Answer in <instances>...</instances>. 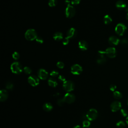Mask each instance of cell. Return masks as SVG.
I'll list each match as a JSON object with an SVG mask.
<instances>
[{"label": "cell", "instance_id": "1", "mask_svg": "<svg viewBox=\"0 0 128 128\" xmlns=\"http://www.w3.org/2000/svg\"><path fill=\"white\" fill-rule=\"evenodd\" d=\"M11 70L13 73L15 74H20L23 72L24 69L20 63L16 62L11 65Z\"/></svg>", "mask_w": 128, "mask_h": 128}, {"label": "cell", "instance_id": "2", "mask_svg": "<svg viewBox=\"0 0 128 128\" xmlns=\"http://www.w3.org/2000/svg\"><path fill=\"white\" fill-rule=\"evenodd\" d=\"M25 38L28 41H34L37 38L36 31L34 29H29L25 33Z\"/></svg>", "mask_w": 128, "mask_h": 128}, {"label": "cell", "instance_id": "3", "mask_svg": "<svg viewBox=\"0 0 128 128\" xmlns=\"http://www.w3.org/2000/svg\"><path fill=\"white\" fill-rule=\"evenodd\" d=\"M87 119L90 121H94L98 116V112L95 109H91L86 114Z\"/></svg>", "mask_w": 128, "mask_h": 128}, {"label": "cell", "instance_id": "4", "mask_svg": "<svg viewBox=\"0 0 128 128\" xmlns=\"http://www.w3.org/2000/svg\"><path fill=\"white\" fill-rule=\"evenodd\" d=\"M63 88L64 90L68 93L73 91L75 89V85L71 81H66L63 83Z\"/></svg>", "mask_w": 128, "mask_h": 128}, {"label": "cell", "instance_id": "5", "mask_svg": "<svg viewBox=\"0 0 128 128\" xmlns=\"http://www.w3.org/2000/svg\"><path fill=\"white\" fill-rule=\"evenodd\" d=\"M126 30V26L123 23H119L117 24L115 28L116 33L120 36H122L125 34Z\"/></svg>", "mask_w": 128, "mask_h": 128}, {"label": "cell", "instance_id": "6", "mask_svg": "<svg viewBox=\"0 0 128 128\" xmlns=\"http://www.w3.org/2000/svg\"><path fill=\"white\" fill-rule=\"evenodd\" d=\"M76 14V10L75 8L71 5L67 6L65 10L66 16L68 18H72Z\"/></svg>", "mask_w": 128, "mask_h": 128}, {"label": "cell", "instance_id": "7", "mask_svg": "<svg viewBox=\"0 0 128 128\" xmlns=\"http://www.w3.org/2000/svg\"><path fill=\"white\" fill-rule=\"evenodd\" d=\"M82 71V67L78 64H75V65L72 66L71 69V73L75 75H79L81 74Z\"/></svg>", "mask_w": 128, "mask_h": 128}, {"label": "cell", "instance_id": "8", "mask_svg": "<svg viewBox=\"0 0 128 128\" xmlns=\"http://www.w3.org/2000/svg\"><path fill=\"white\" fill-rule=\"evenodd\" d=\"M106 55L110 58H115L117 55L116 50L114 47H109L105 51Z\"/></svg>", "mask_w": 128, "mask_h": 128}, {"label": "cell", "instance_id": "9", "mask_svg": "<svg viewBox=\"0 0 128 128\" xmlns=\"http://www.w3.org/2000/svg\"><path fill=\"white\" fill-rule=\"evenodd\" d=\"M28 80L29 84L33 87H36L40 83V80L39 77H37L34 75L30 76L28 78Z\"/></svg>", "mask_w": 128, "mask_h": 128}, {"label": "cell", "instance_id": "10", "mask_svg": "<svg viewBox=\"0 0 128 128\" xmlns=\"http://www.w3.org/2000/svg\"><path fill=\"white\" fill-rule=\"evenodd\" d=\"M64 99L66 103L70 104L73 103L75 101L76 97L74 94L70 93H68L64 96Z\"/></svg>", "mask_w": 128, "mask_h": 128}, {"label": "cell", "instance_id": "11", "mask_svg": "<svg viewBox=\"0 0 128 128\" xmlns=\"http://www.w3.org/2000/svg\"><path fill=\"white\" fill-rule=\"evenodd\" d=\"M122 104L121 103L118 101H114L111 104L110 108L113 112H116L121 109Z\"/></svg>", "mask_w": 128, "mask_h": 128}, {"label": "cell", "instance_id": "12", "mask_svg": "<svg viewBox=\"0 0 128 128\" xmlns=\"http://www.w3.org/2000/svg\"><path fill=\"white\" fill-rule=\"evenodd\" d=\"M38 76L39 79L42 80H45L48 77V73L45 69H41L38 72Z\"/></svg>", "mask_w": 128, "mask_h": 128}, {"label": "cell", "instance_id": "13", "mask_svg": "<svg viewBox=\"0 0 128 128\" xmlns=\"http://www.w3.org/2000/svg\"><path fill=\"white\" fill-rule=\"evenodd\" d=\"M109 43L112 46H117L120 43V40L116 36H112L109 39Z\"/></svg>", "mask_w": 128, "mask_h": 128}, {"label": "cell", "instance_id": "14", "mask_svg": "<svg viewBox=\"0 0 128 128\" xmlns=\"http://www.w3.org/2000/svg\"><path fill=\"white\" fill-rule=\"evenodd\" d=\"M77 30L74 28H71L68 30L67 32V37L69 39H74L77 36Z\"/></svg>", "mask_w": 128, "mask_h": 128}, {"label": "cell", "instance_id": "15", "mask_svg": "<svg viewBox=\"0 0 128 128\" xmlns=\"http://www.w3.org/2000/svg\"><path fill=\"white\" fill-rule=\"evenodd\" d=\"M9 94L7 90H1L0 91V101L1 102L6 101L8 98Z\"/></svg>", "mask_w": 128, "mask_h": 128}, {"label": "cell", "instance_id": "16", "mask_svg": "<svg viewBox=\"0 0 128 128\" xmlns=\"http://www.w3.org/2000/svg\"><path fill=\"white\" fill-rule=\"evenodd\" d=\"M116 8H117L118 9H119L120 10H122L125 9L126 7H127V5H126V4L125 3V2H124L123 1H121V0H120V1H118L116 3Z\"/></svg>", "mask_w": 128, "mask_h": 128}, {"label": "cell", "instance_id": "17", "mask_svg": "<svg viewBox=\"0 0 128 128\" xmlns=\"http://www.w3.org/2000/svg\"><path fill=\"white\" fill-rule=\"evenodd\" d=\"M79 48L82 51H86L88 49V44L85 41H81L78 44Z\"/></svg>", "mask_w": 128, "mask_h": 128}, {"label": "cell", "instance_id": "18", "mask_svg": "<svg viewBox=\"0 0 128 128\" xmlns=\"http://www.w3.org/2000/svg\"><path fill=\"white\" fill-rule=\"evenodd\" d=\"M53 108V105H52L51 103L49 102H47V103H45L43 106V110L47 112H49L51 111Z\"/></svg>", "mask_w": 128, "mask_h": 128}, {"label": "cell", "instance_id": "19", "mask_svg": "<svg viewBox=\"0 0 128 128\" xmlns=\"http://www.w3.org/2000/svg\"><path fill=\"white\" fill-rule=\"evenodd\" d=\"M48 85H49L50 87L53 88H55L57 86L58 83L57 81L54 78H51L49 80H48Z\"/></svg>", "mask_w": 128, "mask_h": 128}, {"label": "cell", "instance_id": "20", "mask_svg": "<svg viewBox=\"0 0 128 128\" xmlns=\"http://www.w3.org/2000/svg\"><path fill=\"white\" fill-rule=\"evenodd\" d=\"M53 38L55 41H61L63 39V35L61 32H56L53 35Z\"/></svg>", "mask_w": 128, "mask_h": 128}, {"label": "cell", "instance_id": "21", "mask_svg": "<svg viewBox=\"0 0 128 128\" xmlns=\"http://www.w3.org/2000/svg\"><path fill=\"white\" fill-rule=\"evenodd\" d=\"M112 22V19L110 16L108 15H106L105 16V17H104V22L106 25H109V24H111Z\"/></svg>", "mask_w": 128, "mask_h": 128}, {"label": "cell", "instance_id": "22", "mask_svg": "<svg viewBox=\"0 0 128 128\" xmlns=\"http://www.w3.org/2000/svg\"><path fill=\"white\" fill-rule=\"evenodd\" d=\"M113 97L116 100H120L123 97V95L119 91H115L113 93Z\"/></svg>", "mask_w": 128, "mask_h": 128}, {"label": "cell", "instance_id": "23", "mask_svg": "<svg viewBox=\"0 0 128 128\" xmlns=\"http://www.w3.org/2000/svg\"><path fill=\"white\" fill-rule=\"evenodd\" d=\"M106 61L107 60L105 57H99L97 60V63L99 65H103L106 62Z\"/></svg>", "mask_w": 128, "mask_h": 128}, {"label": "cell", "instance_id": "24", "mask_svg": "<svg viewBox=\"0 0 128 128\" xmlns=\"http://www.w3.org/2000/svg\"><path fill=\"white\" fill-rule=\"evenodd\" d=\"M91 123L89 120H85L83 121V127L84 128H89L90 126Z\"/></svg>", "mask_w": 128, "mask_h": 128}, {"label": "cell", "instance_id": "25", "mask_svg": "<svg viewBox=\"0 0 128 128\" xmlns=\"http://www.w3.org/2000/svg\"><path fill=\"white\" fill-rule=\"evenodd\" d=\"M6 88L8 90H12L14 88V85L12 83H11L10 82H8L6 84Z\"/></svg>", "mask_w": 128, "mask_h": 128}, {"label": "cell", "instance_id": "26", "mask_svg": "<svg viewBox=\"0 0 128 128\" xmlns=\"http://www.w3.org/2000/svg\"><path fill=\"white\" fill-rule=\"evenodd\" d=\"M57 0H49L48 4H49V6L51 7H54L57 5Z\"/></svg>", "mask_w": 128, "mask_h": 128}, {"label": "cell", "instance_id": "27", "mask_svg": "<svg viewBox=\"0 0 128 128\" xmlns=\"http://www.w3.org/2000/svg\"><path fill=\"white\" fill-rule=\"evenodd\" d=\"M65 103L66 102H65V100H64V98H60V99H58L57 101V104H58V105L59 106H64V104H65Z\"/></svg>", "mask_w": 128, "mask_h": 128}, {"label": "cell", "instance_id": "28", "mask_svg": "<svg viewBox=\"0 0 128 128\" xmlns=\"http://www.w3.org/2000/svg\"><path fill=\"white\" fill-rule=\"evenodd\" d=\"M120 114H121L122 116L124 117H127L128 116V111L125 109H121V111H120Z\"/></svg>", "mask_w": 128, "mask_h": 128}, {"label": "cell", "instance_id": "29", "mask_svg": "<svg viewBox=\"0 0 128 128\" xmlns=\"http://www.w3.org/2000/svg\"><path fill=\"white\" fill-rule=\"evenodd\" d=\"M20 54H19V53L17 52H15L13 53V54L12 55V57L15 60H18L20 58Z\"/></svg>", "mask_w": 128, "mask_h": 128}, {"label": "cell", "instance_id": "30", "mask_svg": "<svg viewBox=\"0 0 128 128\" xmlns=\"http://www.w3.org/2000/svg\"><path fill=\"white\" fill-rule=\"evenodd\" d=\"M116 125H117V127L118 128H124L125 127L126 124L123 121H121L118 122L117 123Z\"/></svg>", "mask_w": 128, "mask_h": 128}, {"label": "cell", "instance_id": "31", "mask_svg": "<svg viewBox=\"0 0 128 128\" xmlns=\"http://www.w3.org/2000/svg\"><path fill=\"white\" fill-rule=\"evenodd\" d=\"M24 71L25 72V73L28 75H29L30 74H31L32 73V70L30 68L28 67H25V68H24Z\"/></svg>", "mask_w": 128, "mask_h": 128}, {"label": "cell", "instance_id": "32", "mask_svg": "<svg viewBox=\"0 0 128 128\" xmlns=\"http://www.w3.org/2000/svg\"><path fill=\"white\" fill-rule=\"evenodd\" d=\"M120 43L123 45H127L128 44V39L124 38L120 41Z\"/></svg>", "mask_w": 128, "mask_h": 128}, {"label": "cell", "instance_id": "33", "mask_svg": "<svg viewBox=\"0 0 128 128\" xmlns=\"http://www.w3.org/2000/svg\"><path fill=\"white\" fill-rule=\"evenodd\" d=\"M58 75H59L58 72L56 71H53L52 72H51V73H50V76L52 77V78L56 77H57Z\"/></svg>", "mask_w": 128, "mask_h": 128}, {"label": "cell", "instance_id": "34", "mask_svg": "<svg viewBox=\"0 0 128 128\" xmlns=\"http://www.w3.org/2000/svg\"><path fill=\"white\" fill-rule=\"evenodd\" d=\"M35 40H36V41L39 44H43V42H44V40H43V38H41V37H38V36Z\"/></svg>", "mask_w": 128, "mask_h": 128}, {"label": "cell", "instance_id": "35", "mask_svg": "<svg viewBox=\"0 0 128 128\" xmlns=\"http://www.w3.org/2000/svg\"><path fill=\"white\" fill-rule=\"evenodd\" d=\"M57 66L59 69H63L64 68V66H65V64L62 62H59L57 64Z\"/></svg>", "mask_w": 128, "mask_h": 128}, {"label": "cell", "instance_id": "36", "mask_svg": "<svg viewBox=\"0 0 128 128\" xmlns=\"http://www.w3.org/2000/svg\"><path fill=\"white\" fill-rule=\"evenodd\" d=\"M81 2V0H72L71 3L73 5H79Z\"/></svg>", "mask_w": 128, "mask_h": 128}, {"label": "cell", "instance_id": "37", "mask_svg": "<svg viewBox=\"0 0 128 128\" xmlns=\"http://www.w3.org/2000/svg\"><path fill=\"white\" fill-rule=\"evenodd\" d=\"M69 40H70V39L68 38H67V37L65 38V39H64L63 40V42H62L63 43V44L64 45H68L69 44Z\"/></svg>", "mask_w": 128, "mask_h": 128}, {"label": "cell", "instance_id": "38", "mask_svg": "<svg viewBox=\"0 0 128 128\" xmlns=\"http://www.w3.org/2000/svg\"><path fill=\"white\" fill-rule=\"evenodd\" d=\"M58 79H59V80L60 81H61L62 82H63V83H64L66 81L65 77H64V76H62V75H60L59 76V77H58Z\"/></svg>", "mask_w": 128, "mask_h": 128}, {"label": "cell", "instance_id": "39", "mask_svg": "<svg viewBox=\"0 0 128 128\" xmlns=\"http://www.w3.org/2000/svg\"><path fill=\"white\" fill-rule=\"evenodd\" d=\"M117 89V86L114 84H112L110 87V89L112 92H115Z\"/></svg>", "mask_w": 128, "mask_h": 128}, {"label": "cell", "instance_id": "40", "mask_svg": "<svg viewBox=\"0 0 128 128\" xmlns=\"http://www.w3.org/2000/svg\"><path fill=\"white\" fill-rule=\"evenodd\" d=\"M65 4L67 5V6L70 5L71 2H70V1H69V0H66L65 2Z\"/></svg>", "mask_w": 128, "mask_h": 128}, {"label": "cell", "instance_id": "41", "mask_svg": "<svg viewBox=\"0 0 128 128\" xmlns=\"http://www.w3.org/2000/svg\"><path fill=\"white\" fill-rule=\"evenodd\" d=\"M73 128H82L81 126H79V125H78V126H76L75 127H74Z\"/></svg>", "mask_w": 128, "mask_h": 128}, {"label": "cell", "instance_id": "42", "mask_svg": "<svg viewBox=\"0 0 128 128\" xmlns=\"http://www.w3.org/2000/svg\"><path fill=\"white\" fill-rule=\"evenodd\" d=\"M125 10L126 12H127L128 13V6H127L126 7V8L125 9Z\"/></svg>", "mask_w": 128, "mask_h": 128}, {"label": "cell", "instance_id": "43", "mask_svg": "<svg viewBox=\"0 0 128 128\" xmlns=\"http://www.w3.org/2000/svg\"><path fill=\"white\" fill-rule=\"evenodd\" d=\"M126 123H127V124L128 125V116L127 117H126Z\"/></svg>", "mask_w": 128, "mask_h": 128}, {"label": "cell", "instance_id": "44", "mask_svg": "<svg viewBox=\"0 0 128 128\" xmlns=\"http://www.w3.org/2000/svg\"><path fill=\"white\" fill-rule=\"evenodd\" d=\"M126 19L128 20V13L127 14V15H126Z\"/></svg>", "mask_w": 128, "mask_h": 128}, {"label": "cell", "instance_id": "45", "mask_svg": "<svg viewBox=\"0 0 128 128\" xmlns=\"http://www.w3.org/2000/svg\"><path fill=\"white\" fill-rule=\"evenodd\" d=\"M127 104H128V100H127Z\"/></svg>", "mask_w": 128, "mask_h": 128}]
</instances>
